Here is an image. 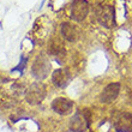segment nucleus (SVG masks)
<instances>
[{"label":"nucleus","instance_id":"nucleus-2","mask_svg":"<svg viewBox=\"0 0 132 132\" xmlns=\"http://www.w3.org/2000/svg\"><path fill=\"white\" fill-rule=\"evenodd\" d=\"M90 124V112L85 111L78 112L70 120V130L72 132H84Z\"/></svg>","mask_w":132,"mask_h":132},{"label":"nucleus","instance_id":"nucleus-3","mask_svg":"<svg viewBox=\"0 0 132 132\" xmlns=\"http://www.w3.org/2000/svg\"><path fill=\"white\" fill-rule=\"evenodd\" d=\"M49 70H51V64L48 59L45 55H38L32 64L31 72L32 76L36 77L37 79H43L49 73Z\"/></svg>","mask_w":132,"mask_h":132},{"label":"nucleus","instance_id":"nucleus-6","mask_svg":"<svg viewBox=\"0 0 132 132\" xmlns=\"http://www.w3.org/2000/svg\"><path fill=\"white\" fill-rule=\"evenodd\" d=\"M119 91H120V83H118V82L109 83L101 93L100 101L102 103H112L115 98L118 97Z\"/></svg>","mask_w":132,"mask_h":132},{"label":"nucleus","instance_id":"nucleus-8","mask_svg":"<svg viewBox=\"0 0 132 132\" xmlns=\"http://www.w3.org/2000/svg\"><path fill=\"white\" fill-rule=\"evenodd\" d=\"M115 129L118 132H131L132 131V114L131 113H121L117 118Z\"/></svg>","mask_w":132,"mask_h":132},{"label":"nucleus","instance_id":"nucleus-9","mask_svg":"<svg viewBox=\"0 0 132 132\" xmlns=\"http://www.w3.org/2000/svg\"><path fill=\"white\" fill-rule=\"evenodd\" d=\"M52 80L58 88H65L70 82V72L67 69H58L52 75Z\"/></svg>","mask_w":132,"mask_h":132},{"label":"nucleus","instance_id":"nucleus-5","mask_svg":"<svg viewBox=\"0 0 132 132\" xmlns=\"http://www.w3.org/2000/svg\"><path fill=\"white\" fill-rule=\"evenodd\" d=\"M89 12V5L85 0H73L71 6V17L76 22H82L85 19Z\"/></svg>","mask_w":132,"mask_h":132},{"label":"nucleus","instance_id":"nucleus-1","mask_svg":"<svg viewBox=\"0 0 132 132\" xmlns=\"http://www.w3.org/2000/svg\"><path fill=\"white\" fill-rule=\"evenodd\" d=\"M96 19L106 28L115 27V11L112 5H100L96 9Z\"/></svg>","mask_w":132,"mask_h":132},{"label":"nucleus","instance_id":"nucleus-7","mask_svg":"<svg viewBox=\"0 0 132 132\" xmlns=\"http://www.w3.org/2000/svg\"><path fill=\"white\" fill-rule=\"evenodd\" d=\"M52 108L55 113H58L60 115H69L72 112L73 102L71 100H69V98L58 97L55 100H53Z\"/></svg>","mask_w":132,"mask_h":132},{"label":"nucleus","instance_id":"nucleus-11","mask_svg":"<svg viewBox=\"0 0 132 132\" xmlns=\"http://www.w3.org/2000/svg\"><path fill=\"white\" fill-rule=\"evenodd\" d=\"M27 61H28V59H25L24 56H22V58H21V64H19V65H18L17 67H14V69L12 70V71H22V70L24 69L25 63H27Z\"/></svg>","mask_w":132,"mask_h":132},{"label":"nucleus","instance_id":"nucleus-10","mask_svg":"<svg viewBox=\"0 0 132 132\" xmlns=\"http://www.w3.org/2000/svg\"><path fill=\"white\" fill-rule=\"evenodd\" d=\"M61 35L70 42H76L80 37V31L76 25L71 23H64L61 25Z\"/></svg>","mask_w":132,"mask_h":132},{"label":"nucleus","instance_id":"nucleus-4","mask_svg":"<svg viewBox=\"0 0 132 132\" xmlns=\"http://www.w3.org/2000/svg\"><path fill=\"white\" fill-rule=\"evenodd\" d=\"M46 96V88L41 83H34L27 91V101L30 104H40Z\"/></svg>","mask_w":132,"mask_h":132}]
</instances>
